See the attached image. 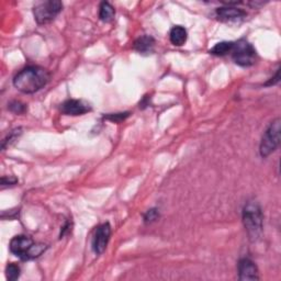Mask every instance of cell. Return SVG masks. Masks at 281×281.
Wrapping results in <instances>:
<instances>
[{
	"mask_svg": "<svg viewBox=\"0 0 281 281\" xmlns=\"http://www.w3.org/2000/svg\"><path fill=\"white\" fill-rule=\"evenodd\" d=\"M51 75L41 66H27L13 78V86L23 93H34L47 85Z\"/></svg>",
	"mask_w": 281,
	"mask_h": 281,
	"instance_id": "1",
	"label": "cell"
},
{
	"mask_svg": "<svg viewBox=\"0 0 281 281\" xmlns=\"http://www.w3.org/2000/svg\"><path fill=\"white\" fill-rule=\"evenodd\" d=\"M9 250L20 260L30 261L40 257L47 250V246L42 243H34V241L26 235H16L10 241Z\"/></svg>",
	"mask_w": 281,
	"mask_h": 281,
	"instance_id": "2",
	"label": "cell"
},
{
	"mask_svg": "<svg viewBox=\"0 0 281 281\" xmlns=\"http://www.w3.org/2000/svg\"><path fill=\"white\" fill-rule=\"evenodd\" d=\"M242 219L247 235L252 242H256L261 239L263 233V220L264 216L260 205L256 201H249L245 205L242 213Z\"/></svg>",
	"mask_w": 281,
	"mask_h": 281,
	"instance_id": "3",
	"label": "cell"
},
{
	"mask_svg": "<svg viewBox=\"0 0 281 281\" xmlns=\"http://www.w3.org/2000/svg\"><path fill=\"white\" fill-rule=\"evenodd\" d=\"M280 132H281V120L280 118L275 119L268 125L265 133H264L261 145L260 153L263 158H266L277 150L280 144Z\"/></svg>",
	"mask_w": 281,
	"mask_h": 281,
	"instance_id": "4",
	"label": "cell"
},
{
	"mask_svg": "<svg viewBox=\"0 0 281 281\" xmlns=\"http://www.w3.org/2000/svg\"><path fill=\"white\" fill-rule=\"evenodd\" d=\"M63 10V2L59 0H47L37 3L33 9L34 20L37 24L43 25L52 22Z\"/></svg>",
	"mask_w": 281,
	"mask_h": 281,
	"instance_id": "5",
	"label": "cell"
},
{
	"mask_svg": "<svg viewBox=\"0 0 281 281\" xmlns=\"http://www.w3.org/2000/svg\"><path fill=\"white\" fill-rule=\"evenodd\" d=\"M232 57L234 62L242 67H250L256 63L257 53L255 47L246 40L234 42L232 49Z\"/></svg>",
	"mask_w": 281,
	"mask_h": 281,
	"instance_id": "6",
	"label": "cell"
},
{
	"mask_svg": "<svg viewBox=\"0 0 281 281\" xmlns=\"http://www.w3.org/2000/svg\"><path fill=\"white\" fill-rule=\"evenodd\" d=\"M110 236H111V227H110V224L107 222L99 225L92 239V251L95 252V254L100 255L106 251L110 241Z\"/></svg>",
	"mask_w": 281,
	"mask_h": 281,
	"instance_id": "7",
	"label": "cell"
},
{
	"mask_svg": "<svg viewBox=\"0 0 281 281\" xmlns=\"http://www.w3.org/2000/svg\"><path fill=\"white\" fill-rule=\"evenodd\" d=\"M91 107L87 102L82 100H77V99H68L60 104V112L65 115H71V117H77V115H82L89 112Z\"/></svg>",
	"mask_w": 281,
	"mask_h": 281,
	"instance_id": "8",
	"label": "cell"
},
{
	"mask_svg": "<svg viewBox=\"0 0 281 281\" xmlns=\"http://www.w3.org/2000/svg\"><path fill=\"white\" fill-rule=\"evenodd\" d=\"M217 18L222 22H239L246 18L247 13L244 10L233 7V5H225L216 10Z\"/></svg>",
	"mask_w": 281,
	"mask_h": 281,
	"instance_id": "9",
	"label": "cell"
},
{
	"mask_svg": "<svg viewBox=\"0 0 281 281\" xmlns=\"http://www.w3.org/2000/svg\"><path fill=\"white\" fill-rule=\"evenodd\" d=\"M239 279L242 281H253L260 279L258 268L255 263L249 258H242L239 262Z\"/></svg>",
	"mask_w": 281,
	"mask_h": 281,
	"instance_id": "10",
	"label": "cell"
},
{
	"mask_svg": "<svg viewBox=\"0 0 281 281\" xmlns=\"http://www.w3.org/2000/svg\"><path fill=\"white\" fill-rule=\"evenodd\" d=\"M134 49L139 53H151L153 51L154 46H155V38L151 35H143L139 38H136L134 44Z\"/></svg>",
	"mask_w": 281,
	"mask_h": 281,
	"instance_id": "11",
	"label": "cell"
},
{
	"mask_svg": "<svg viewBox=\"0 0 281 281\" xmlns=\"http://www.w3.org/2000/svg\"><path fill=\"white\" fill-rule=\"evenodd\" d=\"M188 33L184 26L176 25L169 32V40L175 46H183L187 42Z\"/></svg>",
	"mask_w": 281,
	"mask_h": 281,
	"instance_id": "12",
	"label": "cell"
},
{
	"mask_svg": "<svg viewBox=\"0 0 281 281\" xmlns=\"http://www.w3.org/2000/svg\"><path fill=\"white\" fill-rule=\"evenodd\" d=\"M114 15L115 10L113 5L108 1L101 2L100 8H99V18H100V20L106 22V23H109V22H111L114 19Z\"/></svg>",
	"mask_w": 281,
	"mask_h": 281,
	"instance_id": "13",
	"label": "cell"
},
{
	"mask_svg": "<svg viewBox=\"0 0 281 281\" xmlns=\"http://www.w3.org/2000/svg\"><path fill=\"white\" fill-rule=\"evenodd\" d=\"M234 46V42H220L218 44H216L211 49H210V54L216 55V56H224L229 53H232V49Z\"/></svg>",
	"mask_w": 281,
	"mask_h": 281,
	"instance_id": "14",
	"label": "cell"
},
{
	"mask_svg": "<svg viewBox=\"0 0 281 281\" xmlns=\"http://www.w3.org/2000/svg\"><path fill=\"white\" fill-rule=\"evenodd\" d=\"M21 134H22V129L21 128L14 129V130L11 131L10 133L7 136H5L3 141H2V145H1L2 150H5V148H7L8 146L12 145L15 141H18V139L21 136Z\"/></svg>",
	"mask_w": 281,
	"mask_h": 281,
	"instance_id": "15",
	"label": "cell"
},
{
	"mask_svg": "<svg viewBox=\"0 0 281 281\" xmlns=\"http://www.w3.org/2000/svg\"><path fill=\"white\" fill-rule=\"evenodd\" d=\"M21 269L14 263H10L8 264V266L5 267V277H7L9 281H15L16 279H19Z\"/></svg>",
	"mask_w": 281,
	"mask_h": 281,
	"instance_id": "16",
	"label": "cell"
},
{
	"mask_svg": "<svg viewBox=\"0 0 281 281\" xmlns=\"http://www.w3.org/2000/svg\"><path fill=\"white\" fill-rule=\"evenodd\" d=\"M159 219V210L156 208H152L150 210H147L144 216H143V221L145 224H152L154 222H156Z\"/></svg>",
	"mask_w": 281,
	"mask_h": 281,
	"instance_id": "17",
	"label": "cell"
},
{
	"mask_svg": "<svg viewBox=\"0 0 281 281\" xmlns=\"http://www.w3.org/2000/svg\"><path fill=\"white\" fill-rule=\"evenodd\" d=\"M8 109L11 112H13L15 114H22L26 111V106L24 103H22L21 101L13 100L10 103H8Z\"/></svg>",
	"mask_w": 281,
	"mask_h": 281,
	"instance_id": "18",
	"label": "cell"
},
{
	"mask_svg": "<svg viewBox=\"0 0 281 281\" xmlns=\"http://www.w3.org/2000/svg\"><path fill=\"white\" fill-rule=\"evenodd\" d=\"M130 115V112H121V113H111L108 115H104V119H107L109 121H112V122H121V121L125 120Z\"/></svg>",
	"mask_w": 281,
	"mask_h": 281,
	"instance_id": "19",
	"label": "cell"
},
{
	"mask_svg": "<svg viewBox=\"0 0 281 281\" xmlns=\"http://www.w3.org/2000/svg\"><path fill=\"white\" fill-rule=\"evenodd\" d=\"M15 184H18V179L13 176H3L1 178V187L4 188L7 186H14Z\"/></svg>",
	"mask_w": 281,
	"mask_h": 281,
	"instance_id": "20",
	"label": "cell"
},
{
	"mask_svg": "<svg viewBox=\"0 0 281 281\" xmlns=\"http://www.w3.org/2000/svg\"><path fill=\"white\" fill-rule=\"evenodd\" d=\"M279 80H280V69H277L276 76H275L274 78H271V80H268L265 84V86H274V85L278 84Z\"/></svg>",
	"mask_w": 281,
	"mask_h": 281,
	"instance_id": "21",
	"label": "cell"
}]
</instances>
